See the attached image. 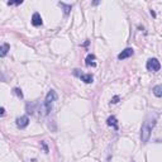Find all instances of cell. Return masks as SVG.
Returning a JSON list of instances; mask_svg holds the SVG:
<instances>
[{"instance_id": "5", "label": "cell", "mask_w": 162, "mask_h": 162, "mask_svg": "<svg viewBox=\"0 0 162 162\" xmlns=\"http://www.w3.org/2000/svg\"><path fill=\"white\" fill-rule=\"evenodd\" d=\"M133 53H134V49L131 48V47H128V48L123 49L122 52L118 55V60H125V58H129V57L133 56Z\"/></svg>"}, {"instance_id": "18", "label": "cell", "mask_w": 162, "mask_h": 162, "mask_svg": "<svg viewBox=\"0 0 162 162\" xmlns=\"http://www.w3.org/2000/svg\"><path fill=\"white\" fill-rule=\"evenodd\" d=\"M151 15H152V17H156V13H155L153 10H151Z\"/></svg>"}, {"instance_id": "8", "label": "cell", "mask_w": 162, "mask_h": 162, "mask_svg": "<svg viewBox=\"0 0 162 162\" xmlns=\"http://www.w3.org/2000/svg\"><path fill=\"white\" fill-rule=\"evenodd\" d=\"M9 49H10V44L9 43H4L0 46V57H5L8 55Z\"/></svg>"}, {"instance_id": "16", "label": "cell", "mask_w": 162, "mask_h": 162, "mask_svg": "<svg viewBox=\"0 0 162 162\" xmlns=\"http://www.w3.org/2000/svg\"><path fill=\"white\" fill-rule=\"evenodd\" d=\"M5 115V108H0V118H1V117H4Z\"/></svg>"}, {"instance_id": "17", "label": "cell", "mask_w": 162, "mask_h": 162, "mask_svg": "<svg viewBox=\"0 0 162 162\" xmlns=\"http://www.w3.org/2000/svg\"><path fill=\"white\" fill-rule=\"evenodd\" d=\"M42 144H43V147H44V151H46V153H48V147L46 146V143H44V142H42Z\"/></svg>"}, {"instance_id": "11", "label": "cell", "mask_w": 162, "mask_h": 162, "mask_svg": "<svg viewBox=\"0 0 162 162\" xmlns=\"http://www.w3.org/2000/svg\"><path fill=\"white\" fill-rule=\"evenodd\" d=\"M58 5L63 9V12H65L66 15L70 14V12H71V9H72V5L71 4H66V3H58Z\"/></svg>"}, {"instance_id": "3", "label": "cell", "mask_w": 162, "mask_h": 162, "mask_svg": "<svg viewBox=\"0 0 162 162\" xmlns=\"http://www.w3.org/2000/svg\"><path fill=\"white\" fill-rule=\"evenodd\" d=\"M146 67L151 72H157V71H160V68H161V63L157 58H150L147 61V63H146Z\"/></svg>"}, {"instance_id": "14", "label": "cell", "mask_w": 162, "mask_h": 162, "mask_svg": "<svg viewBox=\"0 0 162 162\" xmlns=\"http://www.w3.org/2000/svg\"><path fill=\"white\" fill-rule=\"evenodd\" d=\"M37 105V103H33L32 104V106H31V104H27V112L29 113V114H32L34 112V106Z\"/></svg>"}, {"instance_id": "1", "label": "cell", "mask_w": 162, "mask_h": 162, "mask_svg": "<svg viewBox=\"0 0 162 162\" xmlns=\"http://www.w3.org/2000/svg\"><path fill=\"white\" fill-rule=\"evenodd\" d=\"M155 125H156V118L152 119V120H146L143 124H142V128H141V141H142V143H147V142L150 141L151 131Z\"/></svg>"}, {"instance_id": "7", "label": "cell", "mask_w": 162, "mask_h": 162, "mask_svg": "<svg viewBox=\"0 0 162 162\" xmlns=\"http://www.w3.org/2000/svg\"><path fill=\"white\" fill-rule=\"evenodd\" d=\"M106 124L109 127H113L115 131H118V119H117L114 115H112V117H109V118H108Z\"/></svg>"}, {"instance_id": "15", "label": "cell", "mask_w": 162, "mask_h": 162, "mask_svg": "<svg viewBox=\"0 0 162 162\" xmlns=\"http://www.w3.org/2000/svg\"><path fill=\"white\" fill-rule=\"evenodd\" d=\"M119 99H120V98L118 96V95H115V96H114L113 99H112V101H110V104H117V103L119 101Z\"/></svg>"}, {"instance_id": "19", "label": "cell", "mask_w": 162, "mask_h": 162, "mask_svg": "<svg viewBox=\"0 0 162 162\" xmlns=\"http://www.w3.org/2000/svg\"><path fill=\"white\" fill-rule=\"evenodd\" d=\"M89 43H90V42H89V41H86V42H85L84 44H82V46H85V47H86V46H89Z\"/></svg>"}, {"instance_id": "4", "label": "cell", "mask_w": 162, "mask_h": 162, "mask_svg": "<svg viewBox=\"0 0 162 162\" xmlns=\"http://www.w3.org/2000/svg\"><path fill=\"white\" fill-rule=\"evenodd\" d=\"M15 124H17V127L19 129H24L27 128L28 124H29V118H28L27 115H22L19 117V118H17V120H15Z\"/></svg>"}, {"instance_id": "6", "label": "cell", "mask_w": 162, "mask_h": 162, "mask_svg": "<svg viewBox=\"0 0 162 162\" xmlns=\"http://www.w3.org/2000/svg\"><path fill=\"white\" fill-rule=\"evenodd\" d=\"M32 24H33L34 27H41V25L43 24L42 17H41V14L38 12H36L33 15H32Z\"/></svg>"}, {"instance_id": "9", "label": "cell", "mask_w": 162, "mask_h": 162, "mask_svg": "<svg viewBox=\"0 0 162 162\" xmlns=\"http://www.w3.org/2000/svg\"><path fill=\"white\" fill-rule=\"evenodd\" d=\"M80 79H81V81L85 82V84H91L93 80H94L93 75H90V74H81L80 75Z\"/></svg>"}, {"instance_id": "2", "label": "cell", "mask_w": 162, "mask_h": 162, "mask_svg": "<svg viewBox=\"0 0 162 162\" xmlns=\"http://www.w3.org/2000/svg\"><path fill=\"white\" fill-rule=\"evenodd\" d=\"M57 98H58V96H57V93H56L55 90H49V91H48V94L46 95V99H44L43 105L41 106V110H42V114H43V115H47V114L51 112L53 101H56Z\"/></svg>"}, {"instance_id": "12", "label": "cell", "mask_w": 162, "mask_h": 162, "mask_svg": "<svg viewBox=\"0 0 162 162\" xmlns=\"http://www.w3.org/2000/svg\"><path fill=\"white\" fill-rule=\"evenodd\" d=\"M152 91H153V94L156 95L157 98H161L162 96V85H156Z\"/></svg>"}, {"instance_id": "10", "label": "cell", "mask_w": 162, "mask_h": 162, "mask_svg": "<svg viewBox=\"0 0 162 162\" xmlns=\"http://www.w3.org/2000/svg\"><path fill=\"white\" fill-rule=\"evenodd\" d=\"M95 55H87V57H86V60H85V63H86V66H96V63H95L94 61H95Z\"/></svg>"}, {"instance_id": "13", "label": "cell", "mask_w": 162, "mask_h": 162, "mask_svg": "<svg viewBox=\"0 0 162 162\" xmlns=\"http://www.w3.org/2000/svg\"><path fill=\"white\" fill-rule=\"evenodd\" d=\"M13 91H14V94L17 95L19 99H23V93H22V90L19 87H14V89H13Z\"/></svg>"}]
</instances>
